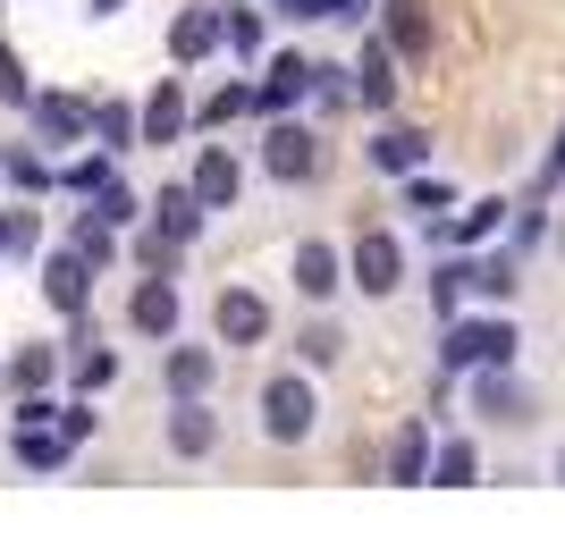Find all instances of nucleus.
Segmentation results:
<instances>
[{"mask_svg": "<svg viewBox=\"0 0 565 556\" xmlns=\"http://www.w3.org/2000/svg\"><path fill=\"white\" fill-rule=\"evenodd\" d=\"M305 93H312V60H305V51H279V60L262 68V85H254V110L262 118H287Z\"/></svg>", "mask_w": 565, "mask_h": 556, "instance_id": "6e6552de", "label": "nucleus"}, {"mask_svg": "<svg viewBox=\"0 0 565 556\" xmlns=\"http://www.w3.org/2000/svg\"><path fill=\"white\" fill-rule=\"evenodd\" d=\"M557 185H565V127H557V143H548V161H541V178H532V194H541V203H548Z\"/></svg>", "mask_w": 565, "mask_h": 556, "instance_id": "4c0bfd02", "label": "nucleus"}, {"mask_svg": "<svg viewBox=\"0 0 565 556\" xmlns=\"http://www.w3.org/2000/svg\"><path fill=\"white\" fill-rule=\"evenodd\" d=\"M110 371H118V354H110V346H76V388H102Z\"/></svg>", "mask_w": 565, "mask_h": 556, "instance_id": "c9c22d12", "label": "nucleus"}, {"mask_svg": "<svg viewBox=\"0 0 565 556\" xmlns=\"http://www.w3.org/2000/svg\"><path fill=\"white\" fill-rule=\"evenodd\" d=\"M9 456H18L25 472H60V463L76 456V439L60 430V421H51V430H43V421H18V439H9Z\"/></svg>", "mask_w": 565, "mask_h": 556, "instance_id": "a211bd4d", "label": "nucleus"}, {"mask_svg": "<svg viewBox=\"0 0 565 556\" xmlns=\"http://www.w3.org/2000/svg\"><path fill=\"white\" fill-rule=\"evenodd\" d=\"M94 143L118 161V152L136 143V110H127V101H102V110H94Z\"/></svg>", "mask_w": 565, "mask_h": 556, "instance_id": "bb28decb", "label": "nucleus"}, {"mask_svg": "<svg viewBox=\"0 0 565 556\" xmlns=\"http://www.w3.org/2000/svg\"><path fill=\"white\" fill-rule=\"evenodd\" d=\"M25 118H34V136H43V143H85V136H94V110H85L76 93H34Z\"/></svg>", "mask_w": 565, "mask_h": 556, "instance_id": "9b49d317", "label": "nucleus"}, {"mask_svg": "<svg viewBox=\"0 0 565 556\" xmlns=\"http://www.w3.org/2000/svg\"><path fill=\"white\" fill-rule=\"evenodd\" d=\"M405 211H423V220H448V211H456V185H448V178H423V169H414V185H405Z\"/></svg>", "mask_w": 565, "mask_h": 556, "instance_id": "c85d7f7f", "label": "nucleus"}, {"mask_svg": "<svg viewBox=\"0 0 565 556\" xmlns=\"http://www.w3.org/2000/svg\"><path fill=\"white\" fill-rule=\"evenodd\" d=\"M0 169H9V178H18L25 194H34V185H51V169L34 161V152H0Z\"/></svg>", "mask_w": 565, "mask_h": 556, "instance_id": "ea45409f", "label": "nucleus"}, {"mask_svg": "<svg viewBox=\"0 0 565 556\" xmlns=\"http://www.w3.org/2000/svg\"><path fill=\"white\" fill-rule=\"evenodd\" d=\"M152 220H161V236H169V245H194V236H203V220H212V211L194 203L186 185H169L161 203H152Z\"/></svg>", "mask_w": 565, "mask_h": 556, "instance_id": "393cba45", "label": "nucleus"}, {"mask_svg": "<svg viewBox=\"0 0 565 556\" xmlns=\"http://www.w3.org/2000/svg\"><path fill=\"white\" fill-rule=\"evenodd\" d=\"M85 9H94V18H118V9H127V0H85Z\"/></svg>", "mask_w": 565, "mask_h": 556, "instance_id": "37998d69", "label": "nucleus"}, {"mask_svg": "<svg viewBox=\"0 0 565 556\" xmlns=\"http://www.w3.org/2000/svg\"><path fill=\"white\" fill-rule=\"evenodd\" d=\"M296 354H305V371H330L338 354H347V329H338V321H312L305 338H296Z\"/></svg>", "mask_w": 565, "mask_h": 556, "instance_id": "cd10ccee", "label": "nucleus"}, {"mask_svg": "<svg viewBox=\"0 0 565 556\" xmlns=\"http://www.w3.org/2000/svg\"><path fill=\"white\" fill-rule=\"evenodd\" d=\"M212 329H220V346H262V338H270V303H262L254 287H220Z\"/></svg>", "mask_w": 565, "mask_h": 556, "instance_id": "423d86ee", "label": "nucleus"}, {"mask_svg": "<svg viewBox=\"0 0 565 556\" xmlns=\"http://www.w3.org/2000/svg\"><path fill=\"white\" fill-rule=\"evenodd\" d=\"M220 447V414H212V396H178L169 405V456H212Z\"/></svg>", "mask_w": 565, "mask_h": 556, "instance_id": "1a4fd4ad", "label": "nucleus"}, {"mask_svg": "<svg viewBox=\"0 0 565 556\" xmlns=\"http://www.w3.org/2000/svg\"><path fill=\"white\" fill-rule=\"evenodd\" d=\"M51 371H60V354H51V346H25L18 363H9V388H43Z\"/></svg>", "mask_w": 565, "mask_h": 556, "instance_id": "473e14b6", "label": "nucleus"}, {"mask_svg": "<svg viewBox=\"0 0 565 556\" xmlns=\"http://www.w3.org/2000/svg\"><path fill=\"white\" fill-rule=\"evenodd\" d=\"M312 421H321L312 379H305V371H270V379H262V439H270V447H305Z\"/></svg>", "mask_w": 565, "mask_h": 556, "instance_id": "f03ea898", "label": "nucleus"}, {"mask_svg": "<svg viewBox=\"0 0 565 556\" xmlns=\"http://www.w3.org/2000/svg\"><path fill=\"white\" fill-rule=\"evenodd\" d=\"M220 43H228L236 60H262V18L254 9H228V18H220Z\"/></svg>", "mask_w": 565, "mask_h": 556, "instance_id": "7c9ffc66", "label": "nucleus"}, {"mask_svg": "<svg viewBox=\"0 0 565 556\" xmlns=\"http://www.w3.org/2000/svg\"><path fill=\"white\" fill-rule=\"evenodd\" d=\"M0 101H9V110H25V101H34V85H25V60L9 43H0Z\"/></svg>", "mask_w": 565, "mask_h": 556, "instance_id": "72a5a7b5", "label": "nucleus"}, {"mask_svg": "<svg viewBox=\"0 0 565 556\" xmlns=\"http://www.w3.org/2000/svg\"><path fill=\"white\" fill-rule=\"evenodd\" d=\"M515 346H523L515 321H498V312L490 321H465V312H456V321L439 329V371H507Z\"/></svg>", "mask_w": 565, "mask_h": 556, "instance_id": "f257e3e1", "label": "nucleus"}, {"mask_svg": "<svg viewBox=\"0 0 565 556\" xmlns=\"http://www.w3.org/2000/svg\"><path fill=\"white\" fill-rule=\"evenodd\" d=\"M94 220H110V228H127V220H136V194H127V185H102Z\"/></svg>", "mask_w": 565, "mask_h": 556, "instance_id": "58836bf2", "label": "nucleus"}, {"mask_svg": "<svg viewBox=\"0 0 565 556\" xmlns=\"http://www.w3.org/2000/svg\"><path fill=\"white\" fill-rule=\"evenodd\" d=\"M430 481L439 489H472L481 481V447L472 439H430Z\"/></svg>", "mask_w": 565, "mask_h": 556, "instance_id": "b1692460", "label": "nucleus"}, {"mask_svg": "<svg viewBox=\"0 0 565 556\" xmlns=\"http://www.w3.org/2000/svg\"><path fill=\"white\" fill-rule=\"evenodd\" d=\"M330 18L338 25H363V18H372V0H330Z\"/></svg>", "mask_w": 565, "mask_h": 556, "instance_id": "a19ab883", "label": "nucleus"}, {"mask_svg": "<svg viewBox=\"0 0 565 556\" xmlns=\"http://www.w3.org/2000/svg\"><path fill=\"white\" fill-rule=\"evenodd\" d=\"M347 278L363 287V296H397V287H405V245L388 228H363V236H354V254H347Z\"/></svg>", "mask_w": 565, "mask_h": 556, "instance_id": "20e7f679", "label": "nucleus"}, {"mask_svg": "<svg viewBox=\"0 0 565 556\" xmlns=\"http://www.w3.org/2000/svg\"><path fill=\"white\" fill-rule=\"evenodd\" d=\"M515 287H523L515 254H481V261H465V296H481V303H507Z\"/></svg>", "mask_w": 565, "mask_h": 556, "instance_id": "5701e85b", "label": "nucleus"}, {"mask_svg": "<svg viewBox=\"0 0 565 556\" xmlns=\"http://www.w3.org/2000/svg\"><path fill=\"white\" fill-rule=\"evenodd\" d=\"M60 185H68V194H102V185H110V152H102V161H68Z\"/></svg>", "mask_w": 565, "mask_h": 556, "instance_id": "f704fd0d", "label": "nucleus"}, {"mask_svg": "<svg viewBox=\"0 0 565 556\" xmlns=\"http://www.w3.org/2000/svg\"><path fill=\"white\" fill-rule=\"evenodd\" d=\"M354 101H363V110H388V101H397V51L380 43V34L354 51Z\"/></svg>", "mask_w": 565, "mask_h": 556, "instance_id": "4468645a", "label": "nucleus"}, {"mask_svg": "<svg viewBox=\"0 0 565 556\" xmlns=\"http://www.w3.org/2000/svg\"><path fill=\"white\" fill-rule=\"evenodd\" d=\"M472 414L498 421V430H523V421H532V388L515 379V363L507 371H472Z\"/></svg>", "mask_w": 565, "mask_h": 556, "instance_id": "39448f33", "label": "nucleus"}, {"mask_svg": "<svg viewBox=\"0 0 565 556\" xmlns=\"http://www.w3.org/2000/svg\"><path fill=\"white\" fill-rule=\"evenodd\" d=\"M68 254H85L94 270H110V261H118V245H110V220H94V211H85V220L68 228Z\"/></svg>", "mask_w": 565, "mask_h": 556, "instance_id": "a878e982", "label": "nucleus"}, {"mask_svg": "<svg viewBox=\"0 0 565 556\" xmlns=\"http://www.w3.org/2000/svg\"><path fill=\"white\" fill-rule=\"evenodd\" d=\"M136 261L152 278H169V270H178V245H169V236H136Z\"/></svg>", "mask_w": 565, "mask_h": 556, "instance_id": "e433bc0d", "label": "nucleus"}, {"mask_svg": "<svg viewBox=\"0 0 565 556\" xmlns=\"http://www.w3.org/2000/svg\"><path fill=\"white\" fill-rule=\"evenodd\" d=\"M423 161H430L423 127H380V136H372V169H388V178H414Z\"/></svg>", "mask_w": 565, "mask_h": 556, "instance_id": "6ab92c4d", "label": "nucleus"}, {"mask_svg": "<svg viewBox=\"0 0 565 556\" xmlns=\"http://www.w3.org/2000/svg\"><path fill=\"white\" fill-rule=\"evenodd\" d=\"M136 136H143V143H178V136H186V76H161V85L143 93Z\"/></svg>", "mask_w": 565, "mask_h": 556, "instance_id": "9d476101", "label": "nucleus"}, {"mask_svg": "<svg viewBox=\"0 0 565 556\" xmlns=\"http://www.w3.org/2000/svg\"><path fill=\"white\" fill-rule=\"evenodd\" d=\"M127 329H136V338H178V287H169V278H136Z\"/></svg>", "mask_w": 565, "mask_h": 556, "instance_id": "ddd939ff", "label": "nucleus"}, {"mask_svg": "<svg viewBox=\"0 0 565 556\" xmlns=\"http://www.w3.org/2000/svg\"><path fill=\"white\" fill-rule=\"evenodd\" d=\"M388 481H397V489L430 481V421H423V414H414L397 439H388Z\"/></svg>", "mask_w": 565, "mask_h": 556, "instance_id": "4be33fe9", "label": "nucleus"}, {"mask_svg": "<svg viewBox=\"0 0 565 556\" xmlns=\"http://www.w3.org/2000/svg\"><path fill=\"white\" fill-rule=\"evenodd\" d=\"M507 211H515V203H498V194H481V203L448 211V220H439V236H448V245H490V236L507 228Z\"/></svg>", "mask_w": 565, "mask_h": 556, "instance_id": "aec40b11", "label": "nucleus"}, {"mask_svg": "<svg viewBox=\"0 0 565 556\" xmlns=\"http://www.w3.org/2000/svg\"><path fill=\"white\" fill-rule=\"evenodd\" d=\"M212 51H220V9H178V18H169V60H178V68L212 60Z\"/></svg>", "mask_w": 565, "mask_h": 556, "instance_id": "f3484780", "label": "nucleus"}, {"mask_svg": "<svg viewBox=\"0 0 565 556\" xmlns=\"http://www.w3.org/2000/svg\"><path fill=\"white\" fill-rule=\"evenodd\" d=\"M254 110V85H220L212 101H203V127H228V118H245Z\"/></svg>", "mask_w": 565, "mask_h": 556, "instance_id": "2f4dec72", "label": "nucleus"}, {"mask_svg": "<svg viewBox=\"0 0 565 556\" xmlns=\"http://www.w3.org/2000/svg\"><path fill=\"white\" fill-rule=\"evenodd\" d=\"M270 9H287V18H330V0H270Z\"/></svg>", "mask_w": 565, "mask_h": 556, "instance_id": "79ce46f5", "label": "nucleus"}, {"mask_svg": "<svg viewBox=\"0 0 565 556\" xmlns=\"http://www.w3.org/2000/svg\"><path fill=\"white\" fill-rule=\"evenodd\" d=\"M287 278H296V296H305V303H330L338 287H347V261H338L330 236H305V245H296V261H287Z\"/></svg>", "mask_w": 565, "mask_h": 556, "instance_id": "0eeeda50", "label": "nucleus"}, {"mask_svg": "<svg viewBox=\"0 0 565 556\" xmlns=\"http://www.w3.org/2000/svg\"><path fill=\"white\" fill-rule=\"evenodd\" d=\"M430 312H439V321L465 312V261H439V270H430Z\"/></svg>", "mask_w": 565, "mask_h": 556, "instance_id": "c756f323", "label": "nucleus"}, {"mask_svg": "<svg viewBox=\"0 0 565 556\" xmlns=\"http://www.w3.org/2000/svg\"><path fill=\"white\" fill-rule=\"evenodd\" d=\"M161 379H169V405H178V396H212L220 363H212V346H169Z\"/></svg>", "mask_w": 565, "mask_h": 556, "instance_id": "412c9836", "label": "nucleus"}, {"mask_svg": "<svg viewBox=\"0 0 565 556\" xmlns=\"http://www.w3.org/2000/svg\"><path fill=\"white\" fill-rule=\"evenodd\" d=\"M262 169H270L279 185L321 178V136H312V127H296V118H270V136H262Z\"/></svg>", "mask_w": 565, "mask_h": 556, "instance_id": "7ed1b4c3", "label": "nucleus"}, {"mask_svg": "<svg viewBox=\"0 0 565 556\" xmlns=\"http://www.w3.org/2000/svg\"><path fill=\"white\" fill-rule=\"evenodd\" d=\"M236 185H245V169H236V152L228 143H203V161H194V178H186V194L203 211H228L236 203Z\"/></svg>", "mask_w": 565, "mask_h": 556, "instance_id": "f8f14e48", "label": "nucleus"}, {"mask_svg": "<svg viewBox=\"0 0 565 556\" xmlns=\"http://www.w3.org/2000/svg\"><path fill=\"white\" fill-rule=\"evenodd\" d=\"M388 18H380V43L397 51V60H430V9L423 0H380Z\"/></svg>", "mask_w": 565, "mask_h": 556, "instance_id": "2eb2a0df", "label": "nucleus"}, {"mask_svg": "<svg viewBox=\"0 0 565 556\" xmlns=\"http://www.w3.org/2000/svg\"><path fill=\"white\" fill-rule=\"evenodd\" d=\"M0 245H9V211H0Z\"/></svg>", "mask_w": 565, "mask_h": 556, "instance_id": "c03bdc74", "label": "nucleus"}, {"mask_svg": "<svg viewBox=\"0 0 565 556\" xmlns=\"http://www.w3.org/2000/svg\"><path fill=\"white\" fill-rule=\"evenodd\" d=\"M85 296H94V261L60 245V254L43 261V303H60V312H85Z\"/></svg>", "mask_w": 565, "mask_h": 556, "instance_id": "dca6fc26", "label": "nucleus"}, {"mask_svg": "<svg viewBox=\"0 0 565 556\" xmlns=\"http://www.w3.org/2000/svg\"><path fill=\"white\" fill-rule=\"evenodd\" d=\"M557 481H565V447H557Z\"/></svg>", "mask_w": 565, "mask_h": 556, "instance_id": "a18cd8bd", "label": "nucleus"}]
</instances>
